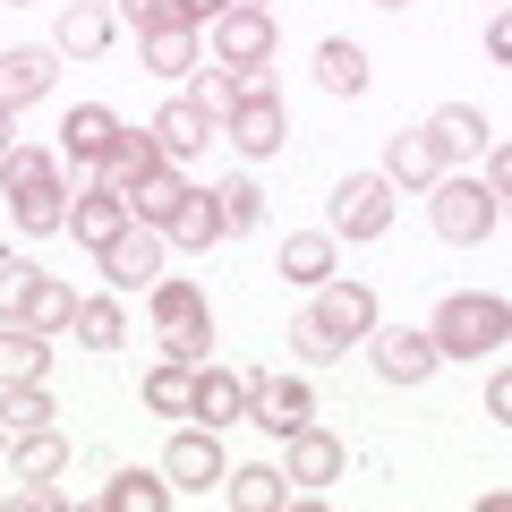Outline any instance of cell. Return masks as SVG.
Here are the masks:
<instances>
[{"mask_svg": "<svg viewBox=\"0 0 512 512\" xmlns=\"http://www.w3.org/2000/svg\"><path fill=\"white\" fill-rule=\"evenodd\" d=\"M367 325H376V291L367 282H316L291 342H299V359H342L350 342H367Z\"/></svg>", "mask_w": 512, "mask_h": 512, "instance_id": "obj_1", "label": "cell"}, {"mask_svg": "<svg viewBox=\"0 0 512 512\" xmlns=\"http://www.w3.org/2000/svg\"><path fill=\"white\" fill-rule=\"evenodd\" d=\"M0 188H9V214L26 231H69V163L43 146H9L0 163Z\"/></svg>", "mask_w": 512, "mask_h": 512, "instance_id": "obj_2", "label": "cell"}, {"mask_svg": "<svg viewBox=\"0 0 512 512\" xmlns=\"http://www.w3.org/2000/svg\"><path fill=\"white\" fill-rule=\"evenodd\" d=\"M427 333H436V359H495L512 342V308L487 299V291H453Z\"/></svg>", "mask_w": 512, "mask_h": 512, "instance_id": "obj_3", "label": "cell"}, {"mask_svg": "<svg viewBox=\"0 0 512 512\" xmlns=\"http://www.w3.org/2000/svg\"><path fill=\"white\" fill-rule=\"evenodd\" d=\"M154 342H163V359L205 367V342H214V308H205L197 282H154Z\"/></svg>", "mask_w": 512, "mask_h": 512, "instance_id": "obj_4", "label": "cell"}, {"mask_svg": "<svg viewBox=\"0 0 512 512\" xmlns=\"http://www.w3.org/2000/svg\"><path fill=\"white\" fill-rule=\"evenodd\" d=\"M308 410H316V393L299 376H239V419H256L265 436H291V427H308Z\"/></svg>", "mask_w": 512, "mask_h": 512, "instance_id": "obj_5", "label": "cell"}, {"mask_svg": "<svg viewBox=\"0 0 512 512\" xmlns=\"http://www.w3.org/2000/svg\"><path fill=\"white\" fill-rule=\"evenodd\" d=\"M384 222H393V180L384 171H350L342 188H333V239H384Z\"/></svg>", "mask_w": 512, "mask_h": 512, "instance_id": "obj_6", "label": "cell"}, {"mask_svg": "<svg viewBox=\"0 0 512 512\" xmlns=\"http://www.w3.org/2000/svg\"><path fill=\"white\" fill-rule=\"evenodd\" d=\"M367 359H376L384 384H427V376H436V333H419V325H367Z\"/></svg>", "mask_w": 512, "mask_h": 512, "instance_id": "obj_7", "label": "cell"}, {"mask_svg": "<svg viewBox=\"0 0 512 512\" xmlns=\"http://www.w3.org/2000/svg\"><path fill=\"white\" fill-rule=\"evenodd\" d=\"M495 222H504V197H487L478 180H444L436 188V231L453 239V248H478Z\"/></svg>", "mask_w": 512, "mask_h": 512, "instance_id": "obj_8", "label": "cell"}, {"mask_svg": "<svg viewBox=\"0 0 512 512\" xmlns=\"http://www.w3.org/2000/svg\"><path fill=\"white\" fill-rule=\"evenodd\" d=\"M103 256V274H111V291H154L163 282V231L154 222H128L111 248H94Z\"/></svg>", "mask_w": 512, "mask_h": 512, "instance_id": "obj_9", "label": "cell"}, {"mask_svg": "<svg viewBox=\"0 0 512 512\" xmlns=\"http://www.w3.org/2000/svg\"><path fill=\"white\" fill-rule=\"evenodd\" d=\"M282 444H291V453H282V478H291L299 495H325L333 478H342V436H325L316 419H308V427H291Z\"/></svg>", "mask_w": 512, "mask_h": 512, "instance_id": "obj_10", "label": "cell"}, {"mask_svg": "<svg viewBox=\"0 0 512 512\" xmlns=\"http://www.w3.org/2000/svg\"><path fill=\"white\" fill-rule=\"evenodd\" d=\"M222 137H231L248 163H265V154H282V94L265 86V94H239L231 111H222Z\"/></svg>", "mask_w": 512, "mask_h": 512, "instance_id": "obj_11", "label": "cell"}, {"mask_svg": "<svg viewBox=\"0 0 512 512\" xmlns=\"http://www.w3.org/2000/svg\"><path fill=\"white\" fill-rule=\"evenodd\" d=\"M222 470H231V461H222L214 427H180V436H171V453H163V478H171V495H205Z\"/></svg>", "mask_w": 512, "mask_h": 512, "instance_id": "obj_12", "label": "cell"}, {"mask_svg": "<svg viewBox=\"0 0 512 512\" xmlns=\"http://www.w3.org/2000/svg\"><path fill=\"white\" fill-rule=\"evenodd\" d=\"M214 52H222V69H265L274 60V9H222Z\"/></svg>", "mask_w": 512, "mask_h": 512, "instance_id": "obj_13", "label": "cell"}, {"mask_svg": "<svg viewBox=\"0 0 512 512\" xmlns=\"http://www.w3.org/2000/svg\"><path fill=\"white\" fill-rule=\"evenodd\" d=\"M128 231V197L120 188H103V180H86L69 197V239H86V248H111V239Z\"/></svg>", "mask_w": 512, "mask_h": 512, "instance_id": "obj_14", "label": "cell"}, {"mask_svg": "<svg viewBox=\"0 0 512 512\" xmlns=\"http://www.w3.org/2000/svg\"><path fill=\"white\" fill-rule=\"evenodd\" d=\"M154 163H163V146H154V128H120V137H111V154L94 163V180H103V188H120V197H128V188L146 180Z\"/></svg>", "mask_w": 512, "mask_h": 512, "instance_id": "obj_15", "label": "cell"}, {"mask_svg": "<svg viewBox=\"0 0 512 512\" xmlns=\"http://www.w3.org/2000/svg\"><path fill=\"white\" fill-rule=\"evenodd\" d=\"M384 180H393V188H427V180H444L436 137H427V128H402V137L384 146Z\"/></svg>", "mask_w": 512, "mask_h": 512, "instance_id": "obj_16", "label": "cell"}, {"mask_svg": "<svg viewBox=\"0 0 512 512\" xmlns=\"http://www.w3.org/2000/svg\"><path fill=\"white\" fill-rule=\"evenodd\" d=\"M60 137H69V146H60V163H86V171H94V163H103V154H111V137H120V120H111L103 103H77Z\"/></svg>", "mask_w": 512, "mask_h": 512, "instance_id": "obj_17", "label": "cell"}, {"mask_svg": "<svg viewBox=\"0 0 512 512\" xmlns=\"http://www.w3.org/2000/svg\"><path fill=\"white\" fill-rule=\"evenodd\" d=\"M427 137H436V154H444V163H461V154H487V146H495V128L478 120L470 103H444L436 120H427Z\"/></svg>", "mask_w": 512, "mask_h": 512, "instance_id": "obj_18", "label": "cell"}, {"mask_svg": "<svg viewBox=\"0 0 512 512\" xmlns=\"http://www.w3.org/2000/svg\"><path fill=\"white\" fill-rule=\"evenodd\" d=\"M222 231H231V222H222V205H214V188H188V197H180V214H171L163 222V239H180V248H214V239Z\"/></svg>", "mask_w": 512, "mask_h": 512, "instance_id": "obj_19", "label": "cell"}, {"mask_svg": "<svg viewBox=\"0 0 512 512\" xmlns=\"http://www.w3.org/2000/svg\"><path fill=\"white\" fill-rule=\"evenodd\" d=\"M180 197H188V180H180V171H171V163H154L146 180L128 188V222H154V231H163V222L180 214Z\"/></svg>", "mask_w": 512, "mask_h": 512, "instance_id": "obj_20", "label": "cell"}, {"mask_svg": "<svg viewBox=\"0 0 512 512\" xmlns=\"http://www.w3.org/2000/svg\"><path fill=\"white\" fill-rule=\"evenodd\" d=\"M222 487H231L239 512H291V478H282L274 461H256V470H222Z\"/></svg>", "mask_w": 512, "mask_h": 512, "instance_id": "obj_21", "label": "cell"}, {"mask_svg": "<svg viewBox=\"0 0 512 512\" xmlns=\"http://www.w3.org/2000/svg\"><path fill=\"white\" fill-rule=\"evenodd\" d=\"M52 367V342L35 325H0V384H43Z\"/></svg>", "mask_w": 512, "mask_h": 512, "instance_id": "obj_22", "label": "cell"}, {"mask_svg": "<svg viewBox=\"0 0 512 512\" xmlns=\"http://www.w3.org/2000/svg\"><path fill=\"white\" fill-rule=\"evenodd\" d=\"M282 282H299V291L333 282V231H291L282 239Z\"/></svg>", "mask_w": 512, "mask_h": 512, "instance_id": "obj_23", "label": "cell"}, {"mask_svg": "<svg viewBox=\"0 0 512 512\" xmlns=\"http://www.w3.org/2000/svg\"><path fill=\"white\" fill-rule=\"evenodd\" d=\"M35 94H52V52H0V103L18 111V103H35Z\"/></svg>", "mask_w": 512, "mask_h": 512, "instance_id": "obj_24", "label": "cell"}, {"mask_svg": "<svg viewBox=\"0 0 512 512\" xmlns=\"http://www.w3.org/2000/svg\"><path fill=\"white\" fill-rule=\"evenodd\" d=\"M146 69L154 77H188V69H197V26H188V18L146 26Z\"/></svg>", "mask_w": 512, "mask_h": 512, "instance_id": "obj_25", "label": "cell"}, {"mask_svg": "<svg viewBox=\"0 0 512 512\" xmlns=\"http://www.w3.org/2000/svg\"><path fill=\"white\" fill-rule=\"evenodd\" d=\"M205 137H214V120H205V111L188 103V94H180V103L163 111V120H154V146H163V163H180V154H197Z\"/></svg>", "mask_w": 512, "mask_h": 512, "instance_id": "obj_26", "label": "cell"}, {"mask_svg": "<svg viewBox=\"0 0 512 512\" xmlns=\"http://www.w3.org/2000/svg\"><path fill=\"white\" fill-rule=\"evenodd\" d=\"M197 427H231L239 419V376L231 367H197V402H188Z\"/></svg>", "mask_w": 512, "mask_h": 512, "instance_id": "obj_27", "label": "cell"}, {"mask_svg": "<svg viewBox=\"0 0 512 512\" xmlns=\"http://www.w3.org/2000/svg\"><path fill=\"white\" fill-rule=\"evenodd\" d=\"M103 43H111V9H103V0H77L69 18H60V52L94 60V52H103Z\"/></svg>", "mask_w": 512, "mask_h": 512, "instance_id": "obj_28", "label": "cell"}, {"mask_svg": "<svg viewBox=\"0 0 512 512\" xmlns=\"http://www.w3.org/2000/svg\"><path fill=\"white\" fill-rule=\"evenodd\" d=\"M316 86H325V94H359V86H367V52L333 35L325 52H316Z\"/></svg>", "mask_w": 512, "mask_h": 512, "instance_id": "obj_29", "label": "cell"}, {"mask_svg": "<svg viewBox=\"0 0 512 512\" xmlns=\"http://www.w3.org/2000/svg\"><path fill=\"white\" fill-rule=\"evenodd\" d=\"M171 504V478H146V470H120L103 487V512H163Z\"/></svg>", "mask_w": 512, "mask_h": 512, "instance_id": "obj_30", "label": "cell"}, {"mask_svg": "<svg viewBox=\"0 0 512 512\" xmlns=\"http://www.w3.org/2000/svg\"><path fill=\"white\" fill-rule=\"evenodd\" d=\"M77 342L86 350H111V342H128V316H120V299H77Z\"/></svg>", "mask_w": 512, "mask_h": 512, "instance_id": "obj_31", "label": "cell"}, {"mask_svg": "<svg viewBox=\"0 0 512 512\" xmlns=\"http://www.w3.org/2000/svg\"><path fill=\"white\" fill-rule=\"evenodd\" d=\"M77 316V299H69V282H52V274H35V291H26V316L18 325H35V333H60Z\"/></svg>", "mask_w": 512, "mask_h": 512, "instance_id": "obj_32", "label": "cell"}, {"mask_svg": "<svg viewBox=\"0 0 512 512\" xmlns=\"http://www.w3.org/2000/svg\"><path fill=\"white\" fill-rule=\"evenodd\" d=\"M146 402H154V410H171V419H188V402H197V367L163 359V367L146 376Z\"/></svg>", "mask_w": 512, "mask_h": 512, "instance_id": "obj_33", "label": "cell"}, {"mask_svg": "<svg viewBox=\"0 0 512 512\" xmlns=\"http://www.w3.org/2000/svg\"><path fill=\"white\" fill-rule=\"evenodd\" d=\"M60 470H69V444L52 427H26L18 436V478H60Z\"/></svg>", "mask_w": 512, "mask_h": 512, "instance_id": "obj_34", "label": "cell"}, {"mask_svg": "<svg viewBox=\"0 0 512 512\" xmlns=\"http://www.w3.org/2000/svg\"><path fill=\"white\" fill-rule=\"evenodd\" d=\"M0 427H9V436H26V427H52L43 384H0Z\"/></svg>", "mask_w": 512, "mask_h": 512, "instance_id": "obj_35", "label": "cell"}, {"mask_svg": "<svg viewBox=\"0 0 512 512\" xmlns=\"http://www.w3.org/2000/svg\"><path fill=\"white\" fill-rule=\"evenodd\" d=\"M188 77H197V86H188V103H197V111H205V120H214V128H222V111H231V103H239V77H231V69H188Z\"/></svg>", "mask_w": 512, "mask_h": 512, "instance_id": "obj_36", "label": "cell"}, {"mask_svg": "<svg viewBox=\"0 0 512 512\" xmlns=\"http://www.w3.org/2000/svg\"><path fill=\"white\" fill-rule=\"evenodd\" d=\"M35 274H43V265H26V256H0V325H18V316H26Z\"/></svg>", "mask_w": 512, "mask_h": 512, "instance_id": "obj_37", "label": "cell"}, {"mask_svg": "<svg viewBox=\"0 0 512 512\" xmlns=\"http://www.w3.org/2000/svg\"><path fill=\"white\" fill-rule=\"evenodd\" d=\"M214 205H222V222H231V231H248V222L265 214V197H256V180H222V188H214Z\"/></svg>", "mask_w": 512, "mask_h": 512, "instance_id": "obj_38", "label": "cell"}, {"mask_svg": "<svg viewBox=\"0 0 512 512\" xmlns=\"http://www.w3.org/2000/svg\"><path fill=\"white\" fill-rule=\"evenodd\" d=\"M0 504H9V512H52V504H60V487H43V478H26V487H9Z\"/></svg>", "mask_w": 512, "mask_h": 512, "instance_id": "obj_39", "label": "cell"}, {"mask_svg": "<svg viewBox=\"0 0 512 512\" xmlns=\"http://www.w3.org/2000/svg\"><path fill=\"white\" fill-rule=\"evenodd\" d=\"M120 9H128L137 26H171V18H180V0H120Z\"/></svg>", "mask_w": 512, "mask_h": 512, "instance_id": "obj_40", "label": "cell"}, {"mask_svg": "<svg viewBox=\"0 0 512 512\" xmlns=\"http://www.w3.org/2000/svg\"><path fill=\"white\" fill-rule=\"evenodd\" d=\"M487 419H495V427H512V376H495V384H487Z\"/></svg>", "mask_w": 512, "mask_h": 512, "instance_id": "obj_41", "label": "cell"}, {"mask_svg": "<svg viewBox=\"0 0 512 512\" xmlns=\"http://www.w3.org/2000/svg\"><path fill=\"white\" fill-rule=\"evenodd\" d=\"M504 188H512V154L487 146V197H504Z\"/></svg>", "mask_w": 512, "mask_h": 512, "instance_id": "obj_42", "label": "cell"}, {"mask_svg": "<svg viewBox=\"0 0 512 512\" xmlns=\"http://www.w3.org/2000/svg\"><path fill=\"white\" fill-rule=\"evenodd\" d=\"M222 9H239V0H180V18H188V26H205V18H222Z\"/></svg>", "mask_w": 512, "mask_h": 512, "instance_id": "obj_43", "label": "cell"}, {"mask_svg": "<svg viewBox=\"0 0 512 512\" xmlns=\"http://www.w3.org/2000/svg\"><path fill=\"white\" fill-rule=\"evenodd\" d=\"M0 163H9V103H0Z\"/></svg>", "mask_w": 512, "mask_h": 512, "instance_id": "obj_44", "label": "cell"}, {"mask_svg": "<svg viewBox=\"0 0 512 512\" xmlns=\"http://www.w3.org/2000/svg\"><path fill=\"white\" fill-rule=\"evenodd\" d=\"M376 9H410V0H376Z\"/></svg>", "mask_w": 512, "mask_h": 512, "instance_id": "obj_45", "label": "cell"}, {"mask_svg": "<svg viewBox=\"0 0 512 512\" xmlns=\"http://www.w3.org/2000/svg\"><path fill=\"white\" fill-rule=\"evenodd\" d=\"M239 9H265V0H239Z\"/></svg>", "mask_w": 512, "mask_h": 512, "instance_id": "obj_46", "label": "cell"}, {"mask_svg": "<svg viewBox=\"0 0 512 512\" xmlns=\"http://www.w3.org/2000/svg\"><path fill=\"white\" fill-rule=\"evenodd\" d=\"M0 9H18V0H0Z\"/></svg>", "mask_w": 512, "mask_h": 512, "instance_id": "obj_47", "label": "cell"}]
</instances>
